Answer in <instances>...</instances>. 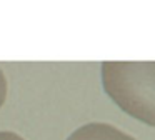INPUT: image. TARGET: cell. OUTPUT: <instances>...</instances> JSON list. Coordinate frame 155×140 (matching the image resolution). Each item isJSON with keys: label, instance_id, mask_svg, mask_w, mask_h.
Returning <instances> with one entry per match:
<instances>
[{"label": "cell", "instance_id": "6da1fadb", "mask_svg": "<svg viewBox=\"0 0 155 140\" xmlns=\"http://www.w3.org/2000/svg\"><path fill=\"white\" fill-rule=\"evenodd\" d=\"M102 83L125 113L155 127V62H104Z\"/></svg>", "mask_w": 155, "mask_h": 140}, {"label": "cell", "instance_id": "7a4b0ae2", "mask_svg": "<svg viewBox=\"0 0 155 140\" xmlns=\"http://www.w3.org/2000/svg\"><path fill=\"white\" fill-rule=\"evenodd\" d=\"M67 140H135L132 135L118 130L117 127L104 122H90L78 127Z\"/></svg>", "mask_w": 155, "mask_h": 140}, {"label": "cell", "instance_id": "3957f363", "mask_svg": "<svg viewBox=\"0 0 155 140\" xmlns=\"http://www.w3.org/2000/svg\"><path fill=\"white\" fill-rule=\"evenodd\" d=\"M5 98H7V78H5L4 70L0 68V108L4 105Z\"/></svg>", "mask_w": 155, "mask_h": 140}, {"label": "cell", "instance_id": "277c9868", "mask_svg": "<svg viewBox=\"0 0 155 140\" xmlns=\"http://www.w3.org/2000/svg\"><path fill=\"white\" fill-rule=\"evenodd\" d=\"M0 140H25L22 135L15 132H10V130H4V132H0Z\"/></svg>", "mask_w": 155, "mask_h": 140}]
</instances>
